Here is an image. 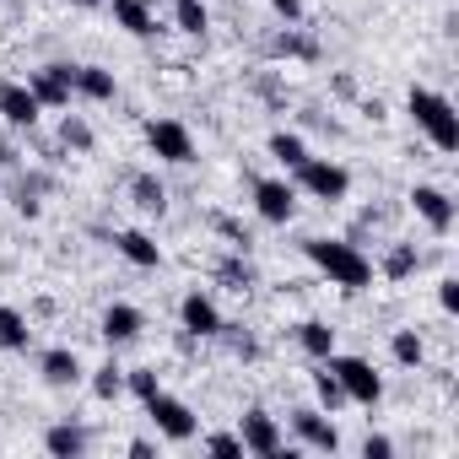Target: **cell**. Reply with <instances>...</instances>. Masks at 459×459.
<instances>
[{"mask_svg": "<svg viewBox=\"0 0 459 459\" xmlns=\"http://www.w3.org/2000/svg\"><path fill=\"white\" fill-rule=\"evenodd\" d=\"M303 255H308V265H314L330 287H341V292H368V287H373V260H368L357 244H346V238H308Z\"/></svg>", "mask_w": 459, "mask_h": 459, "instance_id": "1", "label": "cell"}, {"mask_svg": "<svg viewBox=\"0 0 459 459\" xmlns=\"http://www.w3.org/2000/svg\"><path fill=\"white\" fill-rule=\"evenodd\" d=\"M405 114L416 119V130H421L437 152H459V114H454V103H448L443 92L411 87V92H405Z\"/></svg>", "mask_w": 459, "mask_h": 459, "instance_id": "2", "label": "cell"}, {"mask_svg": "<svg viewBox=\"0 0 459 459\" xmlns=\"http://www.w3.org/2000/svg\"><path fill=\"white\" fill-rule=\"evenodd\" d=\"M325 368L341 378L346 405H378V400H384V378H378V368H373L368 357H341V351H330Z\"/></svg>", "mask_w": 459, "mask_h": 459, "instance_id": "3", "label": "cell"}, {"mask_svg": "<svg viewBox=\"0 0 459 459\" xmlns=\"http://www.w3.org/2000/svg\"><path fill=\"white\" fill-rule=\"evenodd\" d=\"M292 173H298V189L314 195V200H325V205H335V200L351 195V173H346L341 162H330V157H314V152H308Z\"/></svg>", "mask_w": 459, "mask_h": 459, "instance_id": "4", "label": "cell"}, {"mask_svg": "<svg viewBox=\"0 0 459 459\" xmlns=\"http://www.w3.org/2000/svg\"><path fill=\"white\" fill-rule=\"evenodd\" d=\"M238 437H244V454H255V459H281V454H292L281 421H276L265 405H249V411L238 416Z\"/></svg>", "mask_w": 459, "mask_h": 459, "instance_id": "5", "label": "cell"}, {"mask_svg": "<svg viewBox=\"0 0 459 459\" xmlns=\"http://www.w3.org/2000/svg\"><path fill=\"white\" fill-rule=\"evenodd\" d=\"M141 130H146V146H152L157 162H173V168L195 162V135H189L184 119H146Z\"/></svg>", "mask_w": 459, "mask_h": 459, "instance_id": "6", "label": "cell"}, {"mask_svg": "<svg viewBox=\"0 0 459 459\" xmlns=\"http://www.w3.org/2000/svg\"><path fill=\"white\" fill-rule=\"evenodd\" d=\"M141 405H146V416H152L157 437H168V443H189V437L200 432L195 411H189L178 394H168V389H157V394H152V400H141Z\"/></svg>", "mask_w": 459, "mask_h": 459, "instance_id": "7", "label": "cell"}, {"mask_svg": "<svg viewBox=\"0 0 459 459\" xmlns=\"http://www.w3.org/2000/svg\"><path fill=\"white\" fill-rule=\"evenodd\" d=\"M255 211L271 227H287L298 216V184L292 178H255Z\"/></svg>", "mask_w": 459, "mask_h": 459, "instance_id": "8", "label": "cell"}, {"mask_svg": "<svg viewBox=\"0 0 459 459\" xmlns=\"http://www.w3.org/2000/svg\"><path fill=\"white\" fill-rule=\"evenodd\" d=\"M28 92L44 108H71V98H76V65H39V71H28Z\"/></svg>", "mask_w": 459, "mask_h": 459, "instance_id": "9", "label": "cell"}, {"mask_svg": "<svg viewBox=\"0 0 459 459\" xmlns=\"http://www.w3.org/2000/svg\"><path fill=\"white\" fill-rule=\"evenodd\" d=\"M221 325H227V319H221V308H216L211 292H200V287L184 292V303H178V330H189L195 341H216Z\"/></svg>", "mask_w": 459, "mask_h": 459, "instance_id": "10", "label": "cell"}, {"mask_svg": "<svg viewBox=\"0 0 459 459\" xmlns=\"http://www.w3.org/2000/svg\"><path fill=\"white\" fill-rule=\"evenodd\" d=\"M405 200H411V211L421 216L427 233H437V238L454 233V200H448V189H437V184H416Z\"/></svg>", "mask_w": 459, "mask_h": 459, "instance_id": "11", "label": "cell"}, {"mask_svg": "<svg viewBox=\"0 0 459 459\" xmlns=\"http://www.w3.org/2000/svg\"><path fill=\"white\" fill-rule=\"evenodd\" d=\"M292 432H298V443L314 448V454H335V448H341V427L330 421V411H314V405L292 411Z\"/></svg>", "mask_w": 459, "mask_h": 459, "instance_id": "12", "label": "cell"}, {"mask_svg": "<svg viewBox=\"0 0 459 459\" xmlns=\"http://www.w3.org/2000/svg\"><path fill=\"white\" fill-rule=\"evenodd\" d=\"M39 114H44V103L28 92V82H0V119L12 130H33Z\"/></svg>", "mask_w": 459, "mask_h": 459, "instance_id": "13", "label": "cell"}, {"mask_svg": "<svg viewBox=\"0 0 459 459\" xmlns=\"http://www.w3.org/2000/svg\"><path fill=\"white\" fill-rule=\"evenodd\" d=\"M98 330H103V341H108V346H130V341H141L146 314H141L135 303H108V308H103V319H98Z\"/></svg>", "mask_w": 459, "mask_h": 459, "instance_id": "14", "label": "cell"}, {"mask_svg": "<svg viewBox=\"0 0 459 459\" xmlns=\"http://www.w3.org/2000/svg\"><path fill=\"white\" fill-rule=\"evenodd\" d=\"M39 378L49 389H76L87 373H82V357L71 346H49V351H39Z\"/></svg>", "mask_w": 459, "mask_h": 459, "instance_id": "15", "label": "cell"}, {"mask_svg": "<svg viewBox=\"0 0 459 459\" xmlns=\"http://www.w3.org/2000/svg\"><path fill=\"white\" fill-rule=\"evenodd\" d=\"M87 443H92V432H87L82 421H55V427L44 432V454H49V459H82Z\"/></svg>", "mask_w": 459, "mask_h": 459, "instance_id": "16", "label": "cell"}, {"mask_svg": "<svg viewBox=\"0 0 459 459\" xmlns=\"http://www.w3.org/2000/svg\"><path fill=\"white\" fill-rule=\"evenodd\" d=\"M114 249L135 265V271H157L162 265V249H157V238H146L141 227H125V233H114Z\"/></svg>", "mask_w": 459, "mask_h": 459, "instance_id": "17", "label": "cell"}, {"mask_svg": "<svg viewBox=\"0 0 459 459\" xmlns=\"http://www.w3.org/2000/svg\"><path fill=\"white\" fill-rule=\"evenodd\" d=\"M108 12H114V22H119L130 39H152V33H157L152 0H108Z\"/></svg>", "mask_w": 459, "mask_h": 459, "instance_id": "18", "label": "cell"}, {"mask_svg": "<svg viewBox=\"0 0 459 459\" xmlns=\"http://www.w3.org/2000/svg\"><path fill=\"white\" fill-rule=\"evenodd\" d=\"M114 92H119V82H114L108 65H76V98H87V103H114Z\"/></svg>", "mask_w": 459, "mask_h": 459, "instance_id": "19", "label": "cell"}, {"mask_svg": "<svg viewBox=\"0 0 459 459\" xmlns=\"http://www.w3.org/2000/svg\"><path fill=\"white\" fill-rule=\"evenodd\" d=\"M265 55H271V60H319V44H314L308 33H298V28L287 22V33L265 39Z\"/></svg>", "mask_w": 459, "mask_h": 459, "instance_id": "20", "label": "cell"}, {"mask_svg": "<svg viewBox=\"0 0 459 459\" xmlns=\"http://www.w3.org/2000/svg\"><path fill=\"white\" fill-rule=\"evenodd\" d=\"M28 346H33V325H28V314L0 303V351H28Z\"/></svg>", "mask_w": 459, "mask_h": 459, "instance_id": "21", "label": "cell"}, {"mask_svg": "<svg viewBox=\"0 0 459 459\" xmlns=\"http://www.w3.org/2000/svg\"><path fill=\"white\" fill-rule=\"evenodd\" d=\"M130 200H135L146 216H162V211H168V184H162L157 173H135V178H130Z\"/></svg>", "mask_w": 459, "mask_h": 459, "instance_id": "22", "label": "cell"}, {"mask_svg": "<svg viewBox=\"0 0 459 459\" xmlns=\"http://www.w3.org/2000/svg\"><path fill=\"white\" fill-rule=\"evenodd\" d=\"M292 335H298V346H303V351H308L314 362H325V357L335 351V330H330L325 319H303V325H298Z\"/></svg>", "mask_w": 459, "mask_h": 459, "instance_id": "23", "label": "cell"}, {"mask_svg": "<svg viewBox=\"0 0 459 459\" xmlns=\"http://www.w3.org/2000/svg\"><path fill=\"white\" fill-rule=\"evenodd\" d=\"M389 357H394L400 368H411V373H416V368L427 362V341H421L416 330H394V335H389Z\"/></svg>", "mask_w": 459, "mask_h": 459, "instance_id": "24", "label": "cell"}, {"mask_svg": "<svg viewBox=\"0 0 459 459\" xmlns=\"http://www.w3.org/2000/svg\"><path fill=\"white\" fill-rule=\"evenodd\" d=\"M173 28L189 33V39H205V28H211L205 0H173Z\"/></svg>", "mask_w": 459, "mask_h": 459, "instance_id": "25", "label": "cell"}, {"mask_svg": "<svg viewBox=\"0 0 459 459\" xmlns=\"http://www.w3.org/2000/svg\"><path fill=\"white\" fill-rule=\"evenodd\" d=\"M271 157H276V162H281V168L292 173V168H298V162L308 157V141H303L298 130H276V135H271Z\"/></svg>", "mask_w": 459, "mask_h": 459, "instance_id": "26", "label": "cell"}, {"mask_svg": "<svg viewBox=\"0 0 459 459\" xmlns=\"http://www.w3.org/2000/svg\"><path fill=\"white\" fill-rule=\"evenodd\" d=\"M216 276H221L227 287H233V292H249V287H255V265L244 260V249H233V255H227V260L216 265Z\"/></svg>", "mask_w": 459, "mask_h": 459, "instance_id": "27", "label": "cell"}, {"mask_svg": "<svg viewBox=\"0 0 459 459\" xmlns=\"http://www.w3.org/2000/svg\"><path fill=\"white\" fill-rule=\"evenodd\" d=\"M416 271H421L416 244H394V249H389V260H384V281H405V276H416Z\"/></svg>", "mask_w": 459, "mask_h": 459, "instance_id": "28", "label": "cell"}, {"mask_svg": "<svg viewBox=\"0 0 459 459\" xmlns=\"http://www.w3.org/2000/svg\"><path fill=\"white\" fill-rule=\"evenodd\" d=\"M92 394H98V400H119V394H125V368H119L114 357H108L103 368H92Z\"/></svg>", "mask_w": 459, "mask_h": 459, "instance_id": "29", "label": "cell"}, {"mask_svg": "<svg viewBox=\"0 0 459 459\" xmlns=\"http://www.w3.org/2000/svg\"><path fill=\"white\" fill-rule=\"evenodd\" d=\"M314 400H319V411H341L346 405V389H341V378L319 362V373H314Z\"/></svg>", "mask_w": 459, "mask_h": 459, "instance_id": "30", "label": "cell"}, {"mask_svg": "<svg viewBox=\"0 0 459 459\" xmlns=\"http://www.w3.org/2000/svg\"><path fill=\"white\" fill-rule=\"evenodd\" d=\"M60 141H65L71 152H92V146H98V135H92V125H87L82 114H65V119H60Z\"/></svg>", "mask_w": 459, "mask_h": 459, "instance_id": "31", "label": "cell"}, {"mask_svg": "<svg viewBox=\"0 0 459 459\" xmlns=\"http://www.w3.org/2000/svg\"><path fill=\"white\" fill-rule=\"evenodd\" d=\"M125 389H130L135 400H152V394L162 389V378H157V368H125Z\"/></svg>", "mask_w": 459, "mask_h": 459, "instance_id": "32", "label": "cell"}, {"mask_svg": "<svg viewBox=\"0 0 459 459\" xmlns=\"http://www.w3.org/2000/svg\"><path fill=\"white\" fill-rule=\"evenodd\" d=\"M216 341H227V346H233V357H244V362H255L260 357V341L255 335H244V330H233V325H221V335Z\"/></svg>", "mask_w": 459, "mask_h": 459, "instance_id": "33", "label": "cell"}, {"mask_svg": "<svg viewBox=\"0 0 459 459\" xmlns=\"http://www.w3.org/2000/svg\"><path fill=\"white\" fill-rule=\"evenodd\" d=\"M205 454H221V459H238V454H244V437H238V432H211V437H205Z\"/></svg>", "mask_w": 459, "mask_h": 459, "instance_id": "34", "label": "cell"}, {"mask_svg": "<svg viewBox=\"0 0 459 459\" xmlns=\"http://www.w3.org/2000/svg\"><path fill=\"white\" fill-rule=\"evenodd\" d=\"M389 454H394V437H384V432L362 437V459H389Z\"/></svg>", "mask_w": 459, "mask_h": 459, "instance_id": "35", "label": "cell"}, {"mask_svg": "<svg viewBox=\"0 0 459 459\" xmlns=\"http://www.w3.org/2000/svg\"><path fill=\"white\" fill-rule=\"evenodd\" d=\"M437 303H443V314H454L459 308V281L448 276V281H437Z\"/></svg>", "mask_w": 459, "mask_h": 459, "instance_id": "36", "label": "cell"}, {"mask_svg": "<svg viewBox=\"0 0 459 459\" xmlns=\"http://www.w3.org/2000/svg\"><path fill=\"white\" fill-rule=\"evenodd\" d=\"M271 12H276L281 22H303V0H271Z\"/></svg>", "mask_w": 459, "mask_h": 459, "instance_id": "37", "label": "cell"}, {"mask_svg": "<svg viewBox=\"0 0 459 459\" xmlns=\"http://www.w3.org/2000/svg\"><path fill=\"white\" fill-rule=\"evenodd\" d=\"M0 168H17V152H12L6 141H0Z\"/></svg>", "mask_w": 459, "mask_h": 459, "instance_id": "38", "label": "cell"}, {"mask_svg": "<svg viewBox=\"0 0 459 459\" xmlns=\"http://www.w3.org/2000/svg\"><path fill=\"white\" fill-rule=\"evenodd\" d=\"M71 6H82V12H87V6H98V0H71Z\"/></svg>", "mask_w": 459, "mask_h": 459, "instance_id": "39", "label": "cell"}]
</instances>
